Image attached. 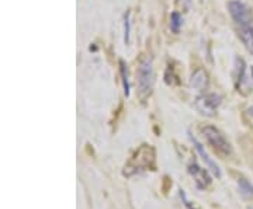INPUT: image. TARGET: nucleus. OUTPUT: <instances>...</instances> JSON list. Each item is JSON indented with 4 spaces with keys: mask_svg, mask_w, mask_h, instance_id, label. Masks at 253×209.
Instances as JSON below:
<instances>
[{
    "mask_svg": "<svg viewBox=\"0 0 253 209\" xmlns=\"http://www.w3.org/2000/svg\"><path fill=\"white\" fill-rule=\"evenodd\" d=\"M221 102V97L217 94H207L201 96L195 100V107L201 114H204L207 117H212L217 111V107Z\"/></svg>",
    "mask_w": 253,
    "mask_h": 209,
    "instance_id": "39448f33",
    "label": "nucleus"
},
{
    "mask_svg": "<svg viewBox=\"0 0 253 209\" xmlns=\"http://www.w3.org/2000/svg\"><path fill=\"white\" fill-rule=\"evenodd\" d=\"M189 171L191 173V176H193L194 178H195V182H197V187L198 188H205L207 185H210V177H208V174H207V171H204L203 168H200L195 163H191L190 164V168Z\"/></svg>",
    "mask_w": 253,
    "mask_h": 209,
    "instance_id": "0eeeda50",
    "label": "nucleus"
},
{
    "mask_svg": "<svg viewBox=\"0 0 253 209\" xmlns=\"http://www.w3.org/2000/svg\"><path fill=\"white\" fill-rule=\"evenodd\" d=\"M129 14H127L125 16V24H124V41H125V44H128L129 42Z\"/></svg>",
    "mask_w": 253,
    "mask_h": 209,
    "instance_id": "ddd939ff",
    "label": "nucleus"
},
{
    "mask_svg": "<svg viewBox=\"0 0 253 209\" xmlns=\"http://www.w3.org/2000/svg\"><path fill=\"white\" fill-rule=\"evenodd\" d=\"M249 209H253V206H252V208H249Z\"/></svg>",
    "mask_w": 253,
    "mask_h": 209,
    "instance_id": "dca6fc26",
    "label": "nucleus"
},
{
    "mask_svg": "<svg viewBox=\"0 0 253 209\" xmlns=\"http://www.w3.org/2000/svg\"><path fill=\"white\" fill-rule=\"evenodd\" d=\"M229 13H231L232 18L235 20L236 24H239V27H243V25H248L252 22V14H250V10L249 7L243 1L241 0H233L231 1L229 4Z\"/></svg>",
    "mask_w": 253,
    "mask_h": 209,
    "instance_id": "20e7f679",
    "label": "nucleus"
},
{
    "mask_svg": "<svg viewBox=\"0 0 253 209\" xmlns=\"http://www.w3.org/2000/svg\"><path fill=\"white\" fill-rule=\"evenodd\" d=\"M120 70H121V77H122V84H124V94L127 97L129 96V81H128V70L124 60H120Z\"/></svg>",
    "mask_w": 253,
    "mask_h": 209,
    "instance_id": "9b49d317",
    "label": "nucleus"
},
{
    "mask_svg": "<svg viewBox=\"0 0 253 209\" xmlns=\"http://www.w3.org/2000/svg\"><path fill=\"white\" fill-rule=\"evenodd\" d=\"M190 139H191V142L194 143V146H195V149H197V152H198V155L203 157V160L205 161V164H207V167L210 168V171L217 178H221V176H222V173H221V170H219V167H218V164H217L215 161L211 159L210 156L207 155V152L204 150V147H203V145L200 143L198 140L195 139V138H193L191 135H190Z\"/></svg>",
    "mask_w": 253,
    "mask_h": 209,
    "instance_id": "423d86ee",
    "label": "nucleus"
},
{
    "mask_svg": "<svg viewBox=\"0 0 253 209\" xmlns=\"http://www.w3.org/2000/svg\"><path fill=\"white\" fill-rule=\"evenodd\" d=\"M238 187H239V191L245 198H253V185L246 178H238Z\"/></svg>",
    "mask_w": 253,
    "mask_h": 209,
    "instance_id": "9d476101",
    "label": "nucleus"
},
{
    "mask_svg": "<svg viewBox=\"0 0 253 209\" xmlns=\"http://www.w3.org/2000/svg\"><path fill=\"white\" fill-rule=\"evenodd\" d=\"M203 135L205 136V139L208 142V145L214 149L217 155H219L221 157H228L232 155V147L229 145V142L225 139V136L214 126H204L203 128Z\"/></svg>",
    "mask_w": 253,
    "mask_h": 209,
    "instance_id": "f03ea898",
    "label": "nucleus"
},
{
    "mask_svg": "<svg viewBox=\"0 0 253 209\" xmlns=\"http://www.w3.org/2000/svg\"><path fill=\"white\" fill-rule=\"evenodd\" d=\"M239 35H241V39L243 41L245 46L253 54V22L239 28Z\"/></svg>",
    "mask_w": 253,
    "mask_h": 209,
    "instance_id": "1a4fd4ad",
    "label": "nucleus"
},
{
    "mask_svg": "<svg viewBox=\"0 0 253 209\" xmlns=\"http://www.w3.org/2000/svg\"><path fill=\"white\" fill-rule=\"evenodd\" d=\"M163 184H165V185H163V191H165V192H167V191H169V187L172 185V180H169V177H165V180H163Z\"/></svg>",
    "mask_w": 253,
    "mask_h": 209,
    "instance_id": "4468645a",
    "label": "nucleus"
},
{
    "mask_svg": "<svg viewBox=\"0 0 253 209\" xmlns=\"http://www.w3.org/2000/svg\"><path fill=\"white\" fill-rule=\"evenodd\" d=\"M153 83H155V75H153L152 59L151 58H145L139 63V67L136 70L138 96L141 97V100H145L148 96H151Z\"/></svg>",
    "mask_w": 253,
    "mask_h": 209,
    "instance_id": "f257e3e1",
    "label": "nucleus"
},
{
    "mask_svg": "<svg viewBox=\"0 0 253 209\" xmlns=\"http://www.w3.org/2000/svg\"><path fill=\"white\" fill-rule=\"evenodd\" d=\"M190 86L195 89V90L203 91L207 89L208 86V76L203 69H197L191 75V79H190Z\"/></svg>",
    "mask_w": 253,
    "mask_h": 209,
    "instance_id": "6e6552de",
    "label": "nucleus"
},
{
    "mask_svg": "<svg viewBox=\"0 0 253 209\" xmlns=\"http://www.w3.org/2000/svg\"><path fill=\"white\" fill-rule=\"evenodd\" d=\"M153 167H155V152L151 146L144 145L132 157V160L129 161L128 167H125L127 168L125 174H131L138 170H148V168L155 170Z\"/></svg>",
    "mask_w": 253,
    "mask_h": 209,
    "instance_id": "7ed1b4c3",
    "label": "nucleus"
},
{
    "mask_svg": "<svg viewBox=\"0 0 253 209\" xmlns=\"http://www.w3.org/2000/svg\"><path fill=\"white\" fill-rule=\"evenodd\" d=\"M182 24H183V18H182V16L179 14L177 11L172 13V16H170V28H172V31L179 32L180 31Z\"/></svg>",
    "mask_w": 253,
    "mask_h": 209,
    "instance_id": "f8f14e48",
    "label": "nucleus"
},
{
    "mask_svg": "<svg viewBox=\"0 0 253 209\" xmlns=\"http://www.w3.org/2000/svg\"><path fill=\"white\" fill-rule=\"evenodd\" d=\"M252 77H253V67H252Z\"/></svg>",
    "mask_w": 253,
    "mask_h": 209,
    "instance_id": "2eb2a0df",
    "label": "nucleus"
}]
</instances>
